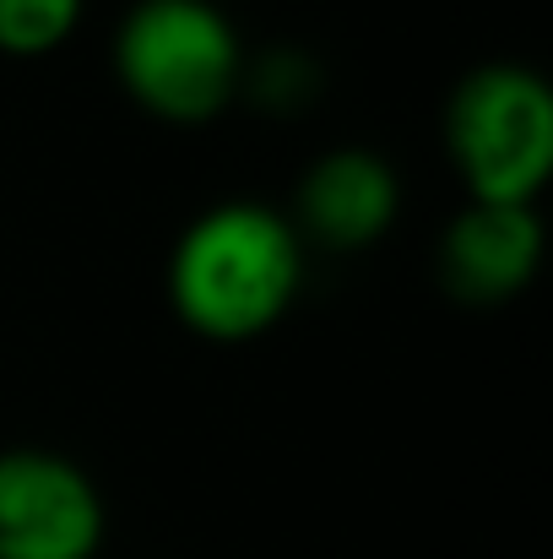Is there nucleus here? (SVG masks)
Returning a JSON list of instances; mask_svg holds the SVG:
<instances>
[{"instance_id":"obj_4","label":"nucleus","mask_w":553,"mask_h":559,"mask_svg":"<svg viewBox=\"0 0 553 559\" xmlns=\"http://www.w3.org/2000/svg\"><path fill=\"white\" fill-rule=\"evenodd\" d=\"M104 500L93 478L38 445L0 451V559H93Z\"/></svg>"},{"instance_id":"obj_3","label":"nucleus","mask_w":553,"mask_h":559,"mask_svg":"<svg viewBox=\"0 0 553 559\" xmlns=\"http://www.w3.org/2000/svg\"><path fill=\"white\" fill-rule=\"evenodd\" d=\"M244 44L212 0H136L115 33L125 93L164 120L217 115L244 76Z\"/></svg>"},{"instance_id":"obj_2","label":"nucleus","mask_w":553,"mask_h":559,"mask_svg":"<svg viewBox=\"0 0 553 559\" xmlns=\"http://www.w3.org/2000/svg\"><path fill=\"white\" fill-rule=\"evenodd\" d=\"M445 153L472 201L532 206L553 169V93L532 66H472L445 98Z\"/></svg>"},{"instance_id":"obj_1","label":"nucleus","mask_w":553,"mask_h":559,"mask_svg":"<svg viewBox=\"0 0 553 559\" xmlns=\"http://www.w3.org/2000/svg\"><path fill=\"white\" fill-rule=\"evenodd\" d=\"M304 283L299 228L261 201H217L169 255V299L201 337L244 343L277 326Z\"/></svg>"},{"instance_id":"obj_8","label":"nucleus","mask_w":553,"mask_h":559,"mask_svg":"<svg viewBox=\"0 0 553 559\" xmlns=\"http://www.w3.org/2000/svg\"><path fill=\"white\" fill-rule=\"evenodd\" d=\"M82 0H0V49L5 55H49L71 38Z\"/></svg>"},{"instance_id":"obj_7","label":"nucleus","mask_w":553,"mask_h":559,"mask_svg":"<svg viewBox=\"0 0 553 559\" xmlns=\"http://www.w3.org/2000/svg\"><path fill=\"white\" fill-rule=\"evenodd\" d=\"M239 87H250V98H255L261 109L288 115V109H304V104L321 93V66H315V55L282 44V49H266V55L244 60Z\"/></svg>"},{"instance_id":"obj_5","label":"nucleus","mask_w":553,"mask_h":559,"mask_svg":"<svg viewBox=\"0 0 553 559\" xmlns=\"http://www.w3.org/2000/svg\"><path fill=\"white\" fill-rule=\"evenodd\" d=\"M543 261V217L521 201H472L440 239V283L461 305H500L532 283Z\"/></svg>"},{"instance_id":"obj_6","label":"nucleus","mask_w":553,"mask_h":559,"mask_svg":"<svg viewBox=\"0 0 553 559\" xmlns=\"http://www.w3.org/2000/svg\"><path fill=\"white\" fill-rule=\"evenodd\" d=\"M396 169L369 147H337L299 180V239L310 234L332 250H364L396 223Z\"/></svg>"}]
</instances>
